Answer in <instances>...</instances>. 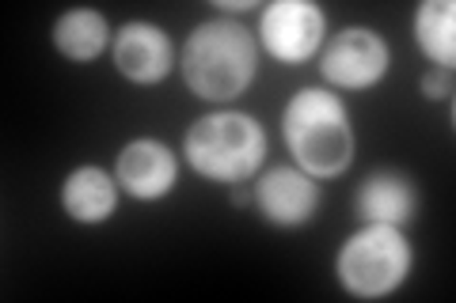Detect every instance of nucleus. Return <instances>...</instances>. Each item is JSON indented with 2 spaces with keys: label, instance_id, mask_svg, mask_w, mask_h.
<instances>
[{
  "label": "nucleus",
  "instance_id": "obj_6",
  "mask_svg": "<svg viewBox=\"0 0 456 303\" xmlns=\"http://www.w3.org/2000/svg\"><path fill=\"white\" fill-rule=\"evenodd\" d=\"M327 42V16L308 0H274L259 16V46L281 65L312 61Z\"/></svg>",
  "mask_w": 456,
  "mask_h": 303
},
{
  "label": "nucleus",
  "instance_id": "obj_15",
  "mask_svg": "<svg viewBox=\"0 0 456 303\" xmlns=\"http://www.w3.org/2000/svg\"><path fill=\"white\" fill-rule=\"evenodd\" d=\"M248 8H255L251 0H217V12H248Z\"/></svg>",
  "mask_w": 456,
  "mask_h": 303
},
{
  "label": "nucleus",
  "instance_id": "obj_16",
  "mask_svg": "<svg viewBox=\"0 0 456 303\" xmlns=\"http://www.w3.org/2000/svg\"><path fill=\"white\" fill-rule=\"evenodd\" d=\"M232 201H236V205H248L251 194H248V190H240V186H232Z\"/></svg>",
  "mask_w": 456,
  "mask_h": 303
},
{
  "label": "nucleus",
  "instance_id": "obj_3",
  "mask_svg": "<svg viewBox=\"0 0 456 303\" xmlns=\"http://www.w3.org/2000/svg\"><path fill=\"white\" fill-rule=\"evenodd\" d=\"M183 155L206 182L240 186L259 175L266 160V133L244 110H213L187 129Z\"/></svg>",
  "mask_w": 456,
  "mask_h": 303
},
{
  "label": "nucleus",
  "instance_id": "obj_11",
  "mask_svg": "<svg viewBox=\"0 0 456 303\" xmlns=\"http://www.w3.org/2000/svg\"><path fill=\"white\" fill-rule=\"evenodd\" d=\"M61 209L69 220H77V224L110 220L114 209H118V179L107 175V171L95 163L69 171V179L61 186Z\"/></svg>",
  "mask_w": 456,
  "mask_h": 303
},
{
  "label": "nucleus",
  "instance_id": "obj_13",
  "mask_svg": "<svg viewBox=\"0 0 456 303\" xmlns=\"http://www.w3.org/2000/svg\"><path fill=\"white\" fill-rule=\"evenodd\" d=\"M415 42L434 68L456 65V4L452 0H422L415 8Z\"/></svg>",
  "mask_w": 456,
  "mask_h": 303
},
{
  "label": "nucleus",
  "instance_id": "obj_1",
  "mask_svg": "<svg viewBox=\"0 0 456 303\" xmlns=\"http://www.w3.org/2000/svg\"><path fill=\"white\" fill-rule=\"evenodd\" d=\"M179 68L187 92L202 103H232L259 72V42L236 20H206L183 42Z\"/></svg>",
  "mask_w": 456,
  "mask_h": 303
},
{
  "label": "nucleus",
  "instance_id": "obj_10",
  "mask_svg": "<svg viewBox=\"0 0 456 303\" xmlns=\"http://www.w3.org/2000/svg\"><path fill=\"white\" fill-rule=\"evenodd\" d=\"M354 212L365 224L403 227L419 216V186L403 171H373L354 190Z\"/></svg>",
  "mask_w": 456,
  "mask_h": 303
},
{
  "label": "nucleus",
  "instance_id": "obj_9",
  "mask_svg": "<svg viewBox=\"0 0 456 303\" xmlns=\"http://www.w3.org/2000/svg\"><path fill=\"white\" fill-rule=\"evenodd\" d=\"M114 179L137 201H160L175 190V182H179L175 152L152 137H137L126 144L118 152V160H114Z\"/></svg>",
  "mask_w": 456,
  "mask_h": 303
},
{
  "label": "nucleus",
  "instance_id": "obj_5",
  "mask_svg": "<svg viewBox=\"0 0 456 303\" xmlns=\"http://www.w3.org/2000/svg\"><path fill=\"white\" fill-rule=\"evenodd\" d=\"M392 46L373 27H346L320 50V76L338 92H369L388 76Z\"/></svg>",
  "mask_w": 456,
  "mask_h": 303
},
{
  "label": "nucleus",
  "instance_id": "obj_7",
  "mask_svg": "<svg viewBox=\"0 0 456 303\" xmlns=\"http://www.w3.org/2000/svg\"><path fill=\"white\" fill-rule=\"evenodd\" d=\"M251 201L274 227H305L320 212V186L301 167H270L255 182Z\"/></svg>",
  "mask_w": 456,
  "mask_h": 303
},
{
  "label": "nucleus",
  "instance_id": "obj_2",
  "mask_svg": "<svg viewBox=\"0 0 456 303\" xmlns=\"http://www.w3.org/2000/svg\"><path fill=\"white\" fill-rule=\"evenodd\" d=\"M281 137L293 163L312 179H338L354 163V122L335 92H297L281 110Z\"/></svg>",
  "mask_w": 456,
  "mask_h": 303
},
{
  "label": "nucleus",
  "instance_id": "obj_12",
  "mask_svg": "<svg viewBox=\"0 0 456 303\" xmlns=\"http://www.w3.org/2000/svg\"><path fill=\"white\" fill-rule=\"evenodd\" d=\"M114 42L110 35V23L103 12L95 8H69L61 20L53 23V46L61 57L77 65H92L103 57V50Z\"/></svg>",
  "mask_w": 456,
  "mask_h": 303
},
{
  "label": "nucleus",
  "instance_id": "obj_14",
  "mask_svg": "<svg viewBox=\"0 0 456 303\" xmlns=\"http://www.w3.org/2000/svg\"><path fill=\"white\" fill-rule=\"evenodd\" d=\"M449 92H452V84H449V76H441V68H430L422 76V95L430 99V103H441V99H449Z\"/></svg>",
  "mask_w": 456,
  "mask_h": 303
},
{
  "label": "nucleus",
  "instance_id": "obj_8",
  "mask_svg": "<svg viewBox=\"0 0 456 303\" xmlns=\"http://www.w3.org/2000/svg\"><path fill=\"white\" fill-rule=\"evenodd\" d=\"M110 61L130 84L149 88V84H160L171 72V65H175V46H171L167 31H160L156 23L130 20L126 27L114 31Z\"/></svg>",
  "mask_w": 456,
  "mask_h": 303
},
{
  "label": "nucleus",
  "instance_id": "obj_4",
  "mask_svg": "<svg viewBox=\"0 0 456 303\" xmlns=\"http://www.w3.org/2000/svg\"><path fill=\"white\" fill-rule=\"evenodd\" d=\"M411 243L392 224H365L338 247L335 277L342 292L354 299H384L392 296L411 273Z\"/></svg>",
  "mask_w": 456,
  "mask_h": 303
}]
</instances>
